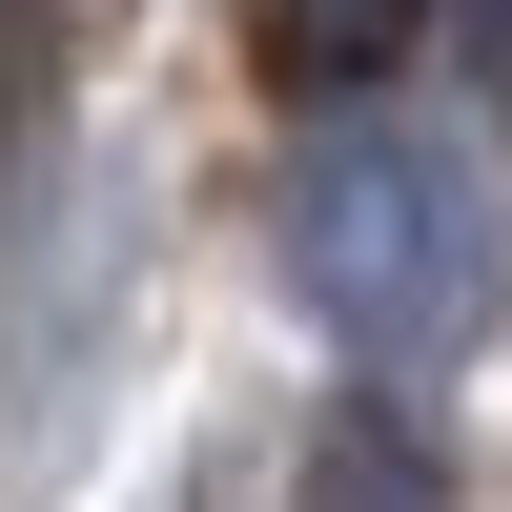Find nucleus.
Here are the masks:
<instances>
[{"instance_id": "obj_1", "label": "nucleus", "mask_w": 512, "mask_h": 512, "mask_svg": "<svg viewBox=\"0 0 512 512\" xmlns=\"http://www.w3.org/2000/svg\"><path fill=\"white\" fill-rule=\"evenodd\" d=\"M287 287H308L328 349H369V369L472 349V308H492V205H472V164H451L431 123H349V144L308 164V205H287Z\"/></svg>"}, {"instance_id": "obj_2", "label": "nucleus", "mask_w": 512, "mask_h": 512, "mask_svg": "<svg viewBox=\"0 0 512 512\" xmlns=\"http://www.w3.org/2000/svg\"><path fill=\"white\" fill-rule=\"evenodd\" d=\"M287 512H451V472H431V431H410L390 390H349V410H308V472H287Z\"/></svg>"}, {"instance_id": "obj_3", "label": "nucleus", "mask_w": 512, "mask_h": 512, "mask_svg": "<svg viewBox=\"0 0 512 512\" xmlns=\"http://www.w3.org/2000/svg\"><path fill=\"white\" fill-rule=\"evenodd\" d=\"M410 21H431V0H287V82H369Z\"/></svg>"}, {"instance_id": "obj_4", "label": "nucleus", "mask_w": 512, "mask_h": 512, "mask_svg": "<svg viewBox=\"0 0 512 512\" xmlns=\"http://www.w3.org/2000/svg\"><path fill=\"white\" fill-rule=\"evenodd\" d=\"M451 41H472V82L512 103V0H451Z\"/></svg>"}]
</instances>
